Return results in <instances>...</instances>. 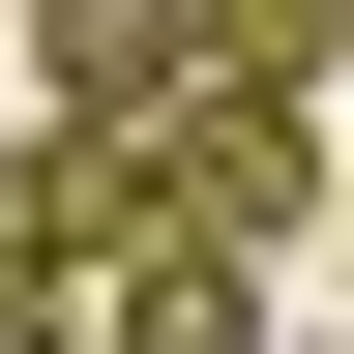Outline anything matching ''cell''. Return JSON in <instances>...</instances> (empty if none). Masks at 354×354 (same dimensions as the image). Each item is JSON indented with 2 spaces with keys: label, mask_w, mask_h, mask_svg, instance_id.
<instances>
[{
  "label": "cell",
  "mask_w": 354,
  "mask_h": 354,
  "mask_svg": "<svg viewBox=\"0 0 354 354\" xmlns=\"http://www.w3.org/2000/svg\"><path fill=\"white\" fill-rule=\"evenodd\" d=\"M207 88V0H30V118H177Z\"/></svg>",
  "instance_id": "1"
},
{
  "label": "cell",
  "mask_w": 354,
  "mask_h": 354,
  "mask_svg": "<svg viewBox=\"0 0 354 354\" xmlns=\"http://www.w3.org/2000/svg\"><path fill=\"white\" fill-rule=\"evenodd\" d=\"M88 354H266V266H207V236L88 266Z\"/></svg>",
  "instance_id": "2"
},
{
  "label": "cell",
  "mask_w": 354,
  "mask_h": 354,
  "mask_svg": "<svg viewBox=\"0 0 354 354\" xmlns=\"http://www.w3.org/2000/svg\"><path fill=\"white\" fill-rule=\"evenodd\" d=\"M207 88H266V118H325V88H354V0H207Z\"/></svg>",
  "instance_id": "3"
},
{
  "label": "cell",
  "mask_w": 354,
  "mask_h": 354,
  "mask_svg": "<svg viewBox=\"0 0 354 354\" xmlns=\"http://www.w3.org/2000/svg\"><path fill=\"white\" fill-rule=\"evenodd\" d=\"M0 354H88V266L30 236V207H0Z\"/></svg>",
  "instance_id": "4"
},
{
  "label": "cell",
  "mask_w": 354,
  "mask_h": 354,
  "mask_svg": "<svg viewBox=\"0 0 354 354\" xmlns=\"http://www.w3.org/2000/svg\"><path fill=\"white\" fill-rule=\"evenodd\" d=\"M325 236H354V207H325Z\"/></svg>",
  "instance_id": "5"
}]
</instances>
